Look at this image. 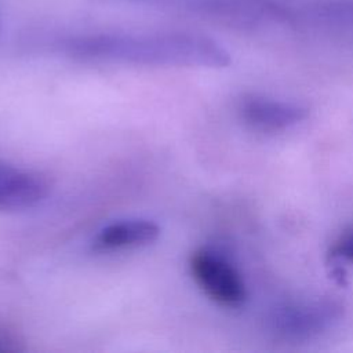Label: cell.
<instances>
[{
  "label": "cell",
  "instance_id": "obj_1",
  "mask_svg": "<svg viewBox=\"0 0 353 353\" xmlns=\"http://www.w3.org/2000/svg\"><path fill=\"white\" fill-rule=\"evenodd\" d=\"M58 51L79 61L145 66L225 68L229 52L214 39L194 32L81 33L59 37Z\"/></svg>",
  "mask_w": 353,
  "mask_h": 353
},
{
  "label": "cell",
  "instance_id": "obj_5",
  "mask_svg": "<svg viewBox=\"0 0 353 353\" xmlns=\"http://www.w3.org/2000/svg\"><path fill=\"white\" fill-rule=\"evenodd\" d=\"M50 192V185L37 172L0 163V210L17 211L37 205Z\"/></svg>",
  "mask_w": 353,
  "mask_h": 353
},
{
  "label": "cell",
  "instance_id": "obj_2",
  "mask_svg": "<svg viewBox=\"0 0 353 353\" xmlns=\"http://www.w3.org/2000/svg\"><path fill=\"white\" fill-rule=\"evenodd\" d=\"M341 317L342 306L331 299L292 302L270 313L268 328L281 339L306 341L332 328Z\"/></svg>",
  "mask_w": 353,
  "mask_h": 353
},
{
  "label": "cell",
  "instance_id": "obj_6",
  "mask_svg": "<svg viewBox=\"0 0 353 353\" xmlns=\"http://www.w3.org/2000/svg\"><path fill=\"white\" fill-rule=\"evenodd\" d=\"M160 236V228L150 219H123L103 226L92 239V250L120 251L148 245Z\"/></svg>",
  "mask_w": 353,
  "mask_h": 353
},
{
  "label": "cell",
  "instance_id": "obj_7",
  "mask_svg": "<svg viewBox=\"0 0 353 353\" xmlns=\"http://www.w3.org/2000/svg\"><path fill=\"white\" fill-rule=\"evenodd\" d=\"M331 255L343 261L353 262V228L341 233L331 247Z\"/></svg>",
  "mask_w": 353,
  "mask_h": 353
},
{
  "label": "cell",
  "instance_id": "obj_8",
  "mask_svg": "<svg viewBox=\"0 0 353 353\" xmlns=\"http://www.w3.org/2000/svg\"><path fill=\"white\" fill-rule=\"evenodd\" d=\"M8 350H19V346L15 339H12L8 335L0 334V352H8Z\"/></svg>",
  "mask_w": 353,
  "mask_h": 353
},
{
  "label": "cell",
  "instance_id": "obj_3",
  "mask_svg": "<svg viewBox=\"0 0 353 353\" xmlns=\"http://www.w3.org/2000/svg\"><path fill=\"white\" fill-rule=\"evenodd\" d=\"M189 268L196 284L214 302L226 307H237L244 303L245 283L236 266L222 254L200 248L192 254Z\"/></svg>",
  "mask_w": 353,
  "mask_h": 353
},
{
  "label": "cell",
  "instance_id": "obj_4",
  "mask_svg": "<svg viewBox=\"0 0 353 353\" xmlns=\"http://www.w3.org/2000/svg\"><path fill=\"white\" fill-rule=\"evenodd\" d=\"M307 108L301 103L247 95L240 101L239 114L252 130L261 132H279L288 130L307 117Z\"/></svg>",
  "mask_w": 353,
  "mask_h": 353
}]
</instances>
